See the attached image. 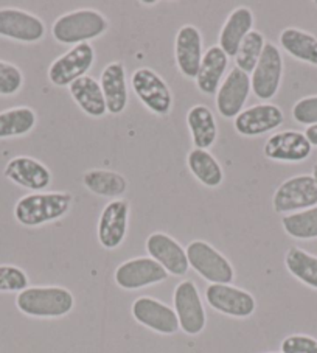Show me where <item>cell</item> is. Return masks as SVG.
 <instances>
[{
	"mask_svg": "<svg viewBox=\"0 0 317 353\" xmlns=\"http://www.w3.org/2000/svg\"><path fill=\"white\" fill-rule=\"evenodd\" d=\"M73 196L69 192H38L22 196L14 205L16 221L25 228H39L69 214Z\"/></svg>",
	"mask_w": 317,
	"mask_h": 353,
	"instance_id": "cell-1",
	"label": "cell"
},
{
	"mask_svg": "<svg viewBox=\"0 0 317 353\" xmlns=\"http://www.w3.org/2000/svg\"><path fill=\"white\" fill-rule=\"evenodd\" d=\"M109 19L101 11L78 8L57 17L52 26V34L59 44L73 47L101 38L109 30Z\"/></svg>",
	"mask_w": 317,
	"mask_h": 353,
	"instance_id": "cell-2",
	"label": "cell"
},
{
	"mask_svg": "<svg viewBox=\"0 0 317 353\" xmlns=\"http://www.w3.org/2000/svg\"><path fill=\"white\" fill-rule=\"evenodd\" d=\"M16 307L30 318L57 319L72 312L75 297L63 287H28L17 294Z\"/></svg>",
	"mask_w": 317,
	"mask_h": 353,
	"instance_id": "cell-3",
	"label": "cell"
},
{
	"mask_svg": "<svg viewBox=\"0 0 317 353\" xmlns=\"http://www.w3.org/2000/svg\"><path fill=\"white\" fill-rule=\"evenodd\" d=\"M188 265L207 282L229 285L234 282L235 271L230 261L215 248L203 240H194L185 249Z\"/></svg>",
	"mask_w": 317,
	"mask_h": 353,
	"instance_id": "cell-4",
	"label": "cell"
},
{
	"mask_svg": "<svg viewBox=\"0 0 317 353\" xmlns=\"http://www.w3.org/2000/svg\"><path fill=\"white\" fill-rule=\"evenodd\" d=\"M317 205V182L313 174H297L283 181L272 196L274 212L289 215Z\"/></svg>",
	"mask_w": 317,
	"mask_h": 353,
	"instance_id": "cell-5",
	"label": "cell"
},
{
	"mask_svg": "<svg viewBox=\"0 0 317 353\" xmlns=\"http://www.w3.org/2000/svg\"><path fill=\"white\" fill-rule=\"evenodd\" d=\"M131 86L142 105L156 115H168L173 109V92L167 81L151 67H139L131 77Z\"/></svg>",
	"mask_w": 317,
	"mask_h": 353,
	"instance_id": "cell-6",
	"label": "cell"
},
{
	"mask_svg": "<svg viewBox=\"0 0 317 353\" xmlns=\"http://www.w3.org/2000/svg\"><path fill=\"white\" fill-rule=\"evenodd\" d=\"M283 70L285 63L280 48L272 42H266L258 64L255 65L251 74V88L254 95L263 101L274 99L282 86Z\"/></svg>",
	"mask_w": 317,
	"mask_h": 353,
	"instance_id": "cell-7",
	"label": "cell"
},
{
	"mask_svg": "<svg viewBox=\"0 0 317 353\" xmlns=\"http://www.w3.org/2000/svg\"><path fill=\"white\" fill-rule=\"evenodd\" d=\"M94 63L95 48L89 42L73 46L69 52L61 54L48 67V81L57 88H69L73 81L88 75Z\"/></svg>",
	"mask_w": 317,
	"mask_h": 353,
	"instance_id": "cell-8",
	"label": "cell"
},
{
	"mask_svg": "<svg viewBox=\"0 0 317 353\" xmlns=\"http://www.w3.org/2000/svg\"><path fill=\"white\" fill-rule=\"evenodd\" d=\"M173 305L182 332L190 336H196L204 332L207 325V313L194 282L184 280L174 288Z\"/></svg>",
	"mask_w": 317,
	"mask_h": 353,
	"instance_id": "cell-9",
	"label": "cell"
},
{
	"mask_svg": "<svg viewBox=\"0 0 317 353\" xmlns=\"http://www.w3.org/2000/svg\"><path fill=\"white\" fill-rule=\"evenodd\" d=\"M205 299L215 312L236 319L251 318L257 310V301L249 291L230 283L209 285L205 290Z\"/></svg>",
	"mask_w": 317,
	"mask_h": 353,
	"instance_id": "cell-10",
	"label": "cell"
},
{
	"mask_svg": "<svg viewBox=\"0 0 317 353\" xmlns=\"http://www.w3.org/2000/svg\"><path fill=\"white\" fill-rule=\"evenodd\" d=\"M0 36L23 44L44 39L45 23L39 16L16 7L0 8Z\"/></svg>",
	"mask_w": 317,
	"mask_h": 353,
	"instance_id": "cell-11",
	"label": "cell"
},
{
	"mask_svg": "<svg viewBox=\"0 0 317 353\" xmlns=\"http://www.w3.org/2000/svg\"><path fill=\"white\" fill-rule=\"evenodd\" d=\"M170 274L151 257L126 260L115 270V283L121 290L136 291L165 282Z\"/></svg>",
	"mask_w": 317,
	"mask_h": 353,
	"instance_id": "cell-12",
	"label": "cell"
},
{
	"mask_svg": "<svg viewBox=\"0 0 317 353\" xmlns=\"http://www.w3.org/2000/svg\"><path fill=\"white\" fill-rule=\"evenodd\" d=\"M131 207L126 199H112L103 207L99 226H96V236L100 245L105 249H117L125 241L130 224Z\"/></svg>",
	"mask_w": 317,
	"mask_h": 353,
	"instance_id": "cell-13",
	"label": "cell"
},
{
	"mask_svg": "<svg viewBox=\"0 0 317 353\" xmlns=\"http://www.w3.org/2000/svg\"><path fill=\"white\" fill-rule=\"evenodd\" d=\"M285 114L272 103L254 105L236 115L234 119L235 131L243 137H258L266 132L276 131L283 125Z\"/></svg>",
	"mask_w": 317,
	"mask_h": 353,
	"instance_id": "cell-14",
	"label": "cell"
},
{
	"mask_svg": "<svg viewBox=\"0 0 317 353\" xmlns=\"http://www.w3.org/2000/svg\"><path fill=\"white\" fill-rule=\"evenodd\" d=\"M251 75L234 67L216 92V109L223 119H235L251 95Z\"/></svg>",
	"mask_w": 317,
	"mask_h": 353,
	"instance_id": "cell-15",
	"label": "cell"
},
{
	"mask_svg": "<svg viewBox=\"0 0 317 353\" xmlns=\"http://www.w3.org/2000/svg\"><path fill=\"white\" fill-rule=\"evenodd\" d=\"M131 313L140 325L158 334H174L181 328L174 310L154 297H139L132 303Z\"/></svg>",
	"mask_w": 317,
	"mask_h": 353,
	"instance_id": "cell-16",
	"label": "cell"
},
{
	"mask_svg": "<svg viewBox=\"0 0 317 353\" xmlns=\"http://www.w3.org/2000/svg\"><path fill=\"white\" fill-rule=\"evenodd\" d=\"M263 153L274 162L298 163L308 159L313 153V147L303 132L288 130L274 132L265 142Z\"/></svg>",
	"mask_w": 317,
	"mask_h": 353,
	"instance_id": "cell-17",
	"label": "cell"
},
{
	"mask_svg": "<svg viewBox=\"0 0 317 353\" xmlns=\"http://www.w3.org/2000/svg\"><path fill=\"white\" fill-rule=\"evenodd\" d=\"M145 248L150 257L172 276L182 277L188 272L190 265H188L185 249L173 236L165 232H152L146 239Z\"/></svg>",
	"mask_w": 317,
	"mask_h": 353,
	"instance_id": "cell-18",
	"label": "cell"
},
{
	"mask_svg": "<svg viewBox=\"0 0 317 353\" xmlns=\"http://www.w3.org/2000/svg\"><path fill=\"white\" fill-rule=\"evenodd\" d=\"M3 176L33 193L44 192L52 184V172L48 167L30 156H16L10 159L5 165Z\"/></svg>",
	"mask_w": 317,
	"mask_h": 353,
	"instance_id": "cell-19",
	"label": "cell"
},
{
	"mask_svg": "<svg viewBox=\"0 0 317 353\" xmlns=\"http://www.w3.org/2000/svg\"><path fill=\"white\" fill-rule=\"evenodd\" d=\"M203 57V34L199 28L190 23L181 27L174 39V58L181 74L188 80H196Z\"/></svg>",
	"mask_w": 317,
	"mask_h": 353,
	"instance_id": "cell-20",
	"label": "cell"
},
{
	"mask_svg": "<svg viewBox=\"0 0 317 353\" xmlns=\"http://www.w3.org/2000/svg\"><path fill=\"white\" fill-rule=\"evenodd\" d=\"M100 86L105 95L108 112L112 115L125 112L130 101V92H127L126 69L121 61H114L105 65L100 75Z\"/></svg>",
	"mask_w": 317,
	"mask_h": 353,
	"instance_id": "cell-21",
	"label": "cell"
},
{
	"mask_svg": "<svg viewBox=\"0 0 317 353\" xmlns=\"http://www.w3.org/2000/svg\"><path fill=\"white\" fill-rule=\"evenodd\" d=\"M254 11L249 7H238L227 16L219 32V47L229 58H235L241 42L252 32Z\"/></svg>",
	"mask_w": 317,
	"mask_h": 353,
	"instance_id": "cell-22",
	"label": "cell"
},
{
	"mask_svg": "<svg viewBox=\"0 0 317 353\" xmlns=\"http://www.w3.org/2000/svg\"><path fill=\"white\" fill-rule=\"evenodd\" d=\"M227 65L229 57L219 46H212L209 50L204 52L196 80H194L199 92H203L204 95H216L225 70H227Z\"/></svg>",
	"mask_w": 317,
	"mask_h": 353,
	"instance_id": "cell-23",
	"label": "cell"
},
{
	"mask_svg": "<svg viewBox=\"0 0 317 353\" xmlns=\"http://www.w3.org/2000/svg\"><path fill=\"white\" fill-rule=\"evenodd\" d=\"M69 92L73 101L76 103L81 111L92 119H101L108 114V106L105 95L94 77L84 75L79 80L73 81L69 86Z\"/></svg>",
	"mask_w": 317,
	"mask_h": 353,
	"instance_id": "cell-24",
	"label": "cell"
},
{
	"mask_svg": "<svg viewBox=\"0 0 317 353\" xmlns=\"http://www.w3.org/2000/svg\"><path fill=\"white\" fill-rule=\"evenodd\" d=\"M187 126L190 130L194 148L209 150L218 139L216 119L209 106L194 105L187 112Z\"/></svg>",
	"mask_w": 317,
	"mask_h": 353,
	"instance_id": "cell-25",
	"label": "cell"
},
{
	"mask_svg": "<svg viewBox=\"0 0 317 353\" xmlns=\"http://www.w3.org/2000/svg\"><path fill=\"white\" fill-rule=\"evenodd\" d=\"M83 185L99 196L119 199L127 190V179L114 170L90 168L83 174Z\"/></svg>",
	"mask_w": 317,
	"mask_h": 353,
	"instance_id": "cell-26",
	"label": "cell"
},
{
	"mask_svg": "<svg viewBox=\"0 0 317 353\" xmlns=\"http://www.w3.org/2000/svg\"><path fill=\"white\" fill-rule=\"evenodd\" d=\"M280 46L300 63L317 67V38L305 30L288 27L280 33Z\"/></svg>",
	"mask_w": 317,
	"mask_h": 353,
	"instance_id": "cell-27",
	"label": "cell"
},
{
	"mask_svg": "<svg viewBox=\"0 0 317 353\" xmlns=\"http://www.w3.org/2000/svg\"><path fill=\"white\" fill-rule=\"evenodd\" d=\"M187 167L194 178L205 187L216 188L223 184V167L209 150L193 148L187 156Z\"/></svg>",
	"mask_w": 317,
	"mask_h": 353,
	"instance_id": "cell-28",
	"label": "cell"
},
{
	"mask_svg": "<svg viewBox=\"0 0 317 353\" xmlns=\"http://www.w3.org/2000/svg\"><path fill=\"white\" fill-rule=\"evenodd\" d=\"M36 112L28 106H16L0 112V140L27 136L36 126Z\"/></svg>",
	"mask_w": 317,
	"mask_h": 353,
	"instance_id": "cell-29",
	"label": "cell"
},
{
	"mask_svg": "<svg viewBox=\"0 0 317 353\" xmlns=\"http://www.w3.org/2000/svg\"><path fill=\"white\" fill-rule=\"evenodd\" d=\"M285 266L291 276L307 287L317 290V257L300 248H289L285 255Z\"/></svg>",
	"mask_w": 317,
	"mask_h": 353,
	"instance_id": "cell-30",
	"label": "cell"
},
{
	"mask_svg": "<svg viewBox=\"0 0 317 353\" xmlns=\"http://www.w3.org/2000/svg\"><path fill=\"white\" fill-rule=\"evenodd\" d=\"M282 228L286 234L296 240L317 239V205L307 210L285 215Z\"/></svg>",
	"mask_w": 317,
	"mask_h": 353,
	"instance_id": "cell-31",
	"label": "cell"
},
{
	"mask_svg": "<svg viewBox=\"0 0 317 353\" xmlns=\"http://www.w3.org/2000/svg\"><path fill=\"white\" fill-rule=\"evenodd\" d=\"M265 46V36L257 32V30H252V32L246 36L245 41L241 42V46L235 54V64L238 69L246 72L247 75L252 74L255 65L258 64V59L261 57V53H263Z\"/></svg>",
	"mask_w": 317,
	"mask_h": 353,
	"instance_id": "cell-32",
	"label": "cell"
},
{
	"mask_svg": "<svg viewBox=\"0 0 317 353\" xmlns=\"http://www.w3.org/2000/svg\"><path fill=\"white\" fill-rule=\"evenodd\" d=\"M28 276L21 268L0 265V293H22L28 288Z\"/></svg>",
	"mask_w": 317,
	"mask_h": 353,
	"instance_id": "cell-33",
	"label": "cell"
},
{
	"mask_svg": "<svg viewBox=\"0 0 317 353\" xmlns=\"http://www.w3.org/2000/svg\"><path fill=\"white\" fill-rule=\"evenodd\" d=\"M23 86L22 70L13 63L0 59V97H13Z\"/></svg>",
	"mask_w": 317,
	"mask_h": 353,
	"instance_id": "cell-34",
	"label": "cell"
},
{
	"mask_svg": "<svg viewBox=\"0 0 317 353\" xmlns=\"http://www.w3.org/2000/svg\"><path fill=\"white\" fill-rule=\"evenodd\" d=\"M291 114L298 125H305L307 128L317 125V95L303 97L296 101Z\"/></svg>",
	"mask_w": 317,
	"mask_h": 353,
	"instance_id": "cell-35",
	"label": "cell"
},
{
	"mask_svg": "<svg viewBox=\"0 0 317 353\" xmlns=\"http://www.w3.org/2000/svg\"><path fill=\"white\" fill-rule=\"evenodd\" d=\"M282 353H317V339L308 334H291L282 341Z\"/></svg>",
	"mask_w": 317,
	"mask_h": 353,
	"instance_id": "cell-36",
	"label": "cell"
},
{
	"mask_svg": "<svg viewBox=\"0 0 317 353\" xmlns=\"http://www.w3.org/2000/svg\"><path fill=\"white\" fill-rule=\"evenodd\" d=\"M303 134H305V137L308 139L311 147H317V125L308 126Z\"/></svg>",
	"mask_w": 317,
	"mask_h": 353,
	"instance_id": "cell-37",
	"label": "cell"
},
{
	"mask_svg": "<svg viewBox=\"0 0 317 353\" xmlns=\"http://www.w3.org/2000/svg\"><path fill=\"white\" fill-rule=\"evenodd\" d=\"M313 178H314L316 182H317V163H316L314 168H313Z\"/></svg>",
	"mask_w": 317,
	"mask_h": 353,
	"instance_id": "cell-38",
	"label": "cell"
}]
</instances>
